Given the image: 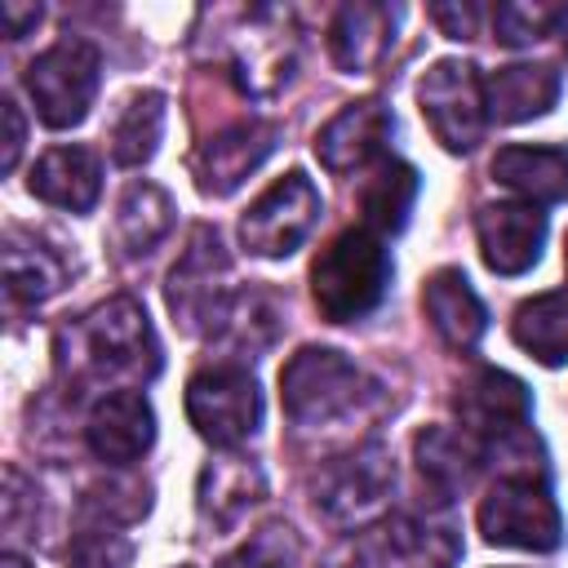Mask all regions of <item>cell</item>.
<instances>
[{
	"instance_id": "cell-1",
	"label": "cell",
	"mask_w": 568,
	"mask_h": 568,
	"mask_svg": "<svg viewBox=\"0 0 568 568\" xmlns=\"http://www.w3.org/2000/svg\"><path fill=\"white\" fill-rule=\"evenodd\" d=\"M58 364L71 382H151L160 373V342L133 297H111L62 328Z\"/></svg>"
},
{
	"instance_id": "cell-2",
	"label": "cell",
	"mask_w": 568,
	"mask_h": 568,
	"mask_svg": "<svg viewBox=\"0 0 568 568\" xmlns=\"http://www.w3.org/2000/svg\"><path fill=\"white\" fill-rule=\"evenodd\" d=\"M390 284V253L382 235L355 226L328 240L311 266V297L328 324H351L377 311Z\"/></svg>"
},
{
	"instance_id": "cell-3",
	"label": "cell",
	"mask_w": 568,
	"mask_h": 568,
	"mask_svg": "<svg viewBox=\"0 0 568 568\" xmlns=\"http://www.w3.org/2000/svg\"><path fill=\"white\" fill-rule=\"evenodd\" d=\"M364 399V373L333 346H302L280 368V404L293 426H333Z\"/></svg>"
},
{
	"instance_id": "cell-4",
	"label": "cell",
	"mask_w": 568,
	"mask_h": 568,
	"mask_svg": "<svg viewBox=\"0 0 568 568\" xmlns=\"http://www.w3.org/2000/svg\"><path fill=\"white\" fill-rule=\"evenodd\" d=\"M164 302H169L173 320L182 324V333H217L231 320V306H235L231 262L222 253L217 231H209V226L191 231L182 257L169 271Z\"/></svg>"
},
{
	"instance_id": "cell-5",
	"label": "cell",
	"mask_w": 568,
	"mask_h": 568,
	"mask_svg": "<svg viewBox=\"0 0 568 568\" xmlns=\"http://www.w3.org/2000/svg\"><path fill=\"white\" fill-rule=\"evenodd\" d=\"M98 80H102V53L75 36L49 44L27 67V93L49 129H75L98 98Z\"/></svg>"
},
{
	"instance_id": "cell-6",
	"label": "cell",
	"mask_w": 568,
	"mask_h": 568,
	"mask_svg": "<svg viewBox=\"0 0 568 568\" xmlns=\"http://www.w3.org/2000/svg\"><path fill=\"white\" fill-rule=\"evenodd\" d=\"M479 532L493 546H515V550H555L564 541V519L559 506L546 488L541 475H506L488 488L479 501Z\"/></svg>"
},
{
	"instance_id": "cell-7",
	"label": "cell",
	"mask_w": 568,
	"mask_h": 568,
	"mask_svg": "<svg viewBox=\"0 0 568 568\" xmlns=\"http://www.w3.org/2000/svg\"><path fill=\"white\" fill-rule=\"evenodd\" d=\"M417 102L444 151L466 155L479 146L484 124H488V98L470 62H457V58L430 62V71L417 80Z\"/></svg>"
},
{
	"instance_id": "cell-8",
	"label": "cell",
	"mask_w": 568,
	"mask_h": 568,
	"mask_svg": "<svg viewBox=\"0 0 568 568\" xmlns=\"http://www.w3.org/2000/svg\"><path fill=\"white\" fill-rule=\"evenodd\" d=\"M320 209H324V200H320L315 182L302 169H288L248 204V213L240 217V240L257 257H288L315 231Z\"/></svg>"
},
{
	"instance_id": "cell-9",
	"label": "cell",
	"mask_w": 568,
	"mask_h": 568,
	"mask_svg": "<svg viewBox=\"0 0 568 568\" xmlns=\"http://www.w3.org/2000/svg\"><path fill=\"white\" fill-rule=\"evenodd\" d=\"M186 417L217 448L244 444L262 422V395H257L253 373L244 364L200 368L186 382Z\"/></svg>"
},
{
	"instance_id": "cell-10",
	"label": "cell",
	"mask_w": 568,
	"mask_h": 568,
	"mask_svg": "<svg viewBox=\"0 0 568 568\" xmlns=\"http://www.w3.org/2000/svg\"><path fill=\"white\" fill-rule=\"evenodd\" d=\"M395 488V466L386 457L382 444H359L342 457H333L328 466H320L315 475V510L328 524H364L368 515H377L386 506Z\"/></svg>"
},
{
	"instance_id": "cell-11",
	"label": "cell",
	"mask_w": 568,
	"mask_h": 568,
	"mask_svg": "<svg viewBox=\"0 0 568 568\" xmlns=\"http://www.w3.org/2000/svg\"><path fill=\"white\" fill-rule=\"evenodd\" d=\"M462 541L448 524L395 515L355 541L351 568H453Z\"/></svg>"
},
{
	"instance_id": "cell-12",
	"label": "cell",
	"mask_w": 568,
	"mask_h": 568,
	"mask_svg": "<svg viewBox=\"0 0 568 568\" xmlns=\"http://www.w3.org/2000/svg\"><path fill=\"white\" fill-rule=\"evenodd\" d=\"M457 417H462V430L475 439V444H501V439H515L528 430L532 422V399H528V386L515 377V373H501V368H479L462 382L457 390Z\"/></svg>"
},
{
	"instance_id": "cell-13",
	"label": "cell",
	"mask_w": 568,
	"mask_h": 568,
	"mask_svg": "<svg viewBox=\"0 0 568 568\" xmlns=\"http://www.w3.org/2000/svg\"><path fill=\"white\" fill-rule=\"evenodd\" d=\"M293 62H297V40L288 31V13H280V9H253L248 13V27L240 31L235 53H231V67H235L240 89L253 93V98H271V93H280L288 84Z\"/></svg>"
},
{
	"instance_id": "cell-14",
	"label": "cell",
	"mask_w": 568,
	"mask_h": 568,
	"mask_svg": "<svg viewBox=\"0 0 568 568\" xmlns=\"http://www.w3.org/2000/svg\"><path fill=\"white\" fill-rule=\"evenodd\" d=\"M275 142H280V124H271V120H244V124L213 133L191 160L195 186L213 200L231 195L235 186H244L248 173L262 169V160L275 151Z\"/></svg>"
},
{
	"instance_id": "cell-15",
	"label": "cell",
	"mask_w": 568,
	"mask_h": 568,
	"mask_svg": "<svg viewBox=\"0 0 568 568\" xmlns=\"http://www.w3.org/2000/svg\"><path fill=\"white\" fill-rule=\"evenodd\" d=\"M395 133V115L386 111V102L377 98H359L346 102L320 133H315V160L328 173H355L368 160L382 155V146Z\"/></svg>"
},
{
	"instance_id": "cell-16",
	"label": "cell",
	"mask_w": 568,
	"mask_h": 568,
	"mask_svg": "<svg viewBox=\"0 0 568 568\" xmlns=\"http://www.w3.org/2000/svg\"><path fill=\"white\" fill-rule=\"evenodd\" d=\"M479 257L497 275H524L546 244V213L537 204H484L475 213Z\"/></svg>"
},
{
	"instance_id": "cell-17",
	"label": "cell",
	"mask_w": 568,
	"mask_h": 568,
	"mask_svg": "<svg viewBox=\"0 0 568 568\" xmlns=\"http://www.w3.org/2000/svg\"><path fill=\"white\" fill-rule=\"evenodd\" d=\"M89 453L106 466H129L155 444V413L142 390H106L84 422Z\"/></svg>"
},
{
	"instance_id": "cell-18",
	"label": "cell",
	"mask_w": 568,
	"mask_h": 568,
	"mask_svg": "<svg viewBox=\"0 0 568 568\" xmlns=\"http://www.w3.org/2000/svg\"><path fill=\"white\" fill-rule=\"evenodd\" d=\"M395 22H399V9L395 4H373V0L342 4L333 13V27H328V53H333V62L346 75L377 71L382 58L395 44Z\"/></svg>"
},
{
	"instance_id": "cell-19",
	"label": "cell",
	"mask_w": 568,
	"mask_h": 568,
	"mask_svg": "<svg viewBox=\"0 0 568 568\" xmlns=\"http://www.w3.org/2000/svg\"><path fill=\"white\" fill-rule=\"evenodd\" d=\"M262 497H266V475H262V466L253 457L226 453V457H213L200 470L195 506H200V519L213 532H231Z\"/></svg>"
},
{
	"instance_id": "cell-20",
	"label": "cell",
	"mask_w": 568,
	"mask_h": 568,
	"mask_svg": "<svg viewBox=\"0 0 568 568\" xmlns=\"http://www.w3.org/2000/svg\"><path fill=\"white\" fill-rule=\"evenodd\" d=\"M413 462H417V479L430 493L435 506H448L453 497H462L479 470V444L466 430H448V426H426L413 435Z\"/></svg>"
},
{
	"instance_id": "cell-21",
	"label": "cell",
	"mask_w": 568,
	"mask_h": 568,
	"mask_svg": "<svg viewBox=\"0 0 568 568\" xmlns=\"http://www.w3.org/2000/svg\"><path fill=\"white\" fill-rule=\"evenodd\" d=\"M422 311L448 351H475L488 328V311L457 266H439L422 288Z\"/></svg>"
},
{
	"instance_id": "cell-22",
	"label": "cell",
	"mask_w": 568,
	"mask_h": 568,
	"mask_svg": "<svg viewBox=\"0 0 568 568\" xmlns=\"http://www.w3.org/2000/svg\"><path fill=\"white\" fill-rule=\"evenodd\" d=\"M31 195H40L53 209L89 213L102 191V164L89 146H53L31 169Z\"/></svg>"
},
{
	"instance_id": "cell-23",
	"label": "cell",
	"mask_w": 568,
	"mask_h": 568,
	"mask_svg": "<svg viewBox=\"0 0 568 568\" xmlns=\"http://www.w3.org/2000/svg\"><path fill=\"white\" fill-rule=\"evenodd\" d=\"M493 178L524 195V204H559L568 200V151L564 146H501L493 155Z\"/></svg>"
},
{
	"instance_id": "cell-24",
	"label": "cell",
	"mask_w": 568,
	"mask_h": 568,
	"mask_svg": "<svg viewBox=\"0 0 568 568\" xmlns=\"http://www.w3.org/2000/svg\"><path fill=\"white\" fill-rule=\"evenodd\" d=\"M484 98H488V115L501 120V124H519V120L546 115L559 102V71H550L541 62L497 67L484 80Z\"/></svg>"
},
{
	"instance_id": "cell-25",
	"label": "cell",
	"mask_w": 568,
	"mask_h": 568,
	"mask_svg": "<svg viewBox=\"0 0 568 568\" xmlns=\"http://www.w3.org/2000/svg\"><path fill=\"white\" fill-rule=\"evenodd\" d=\"M173 200L155 182H129L115 204V244L124 257H146L173 231Z\"/></svg>"
},
{
	"instance_id": "cell-26",
	"label": "cell",
	"mask_w": 568,
	"mask_h": 568,
	"mask_svg": "<svg viewBox=\"0 0 568 568\" xmlns=\"http://www.w3.org/2000/svg\"><path fill=\"white\" fill-rule=\"evenodd\" d=\"M67 284V257L49 244H40L36 235L9 231L4 240V288L13 302H44Z\"/></svg>"
},
{
	"instance_id": "cell-27",
	"label": "cell",
	"mask_w": 568,
	"mask_h": 568,
	"mask_svg": "<svg viewBox=\"0 0 568 568\" xmlns=\"http://www.w3.org/2000/svg\"><path fill=\"white\" fill-rule=\"evenodd\" d=\"M510 337L546 368L568 364V293H537L519 302L510 320Z\"/></svg>"
},
{
	"instance_id": "cell-28",
	"label": "cell",
	"mask_w": 568,
	"mask_h": 568,
	"mask_svg": "<svg viewBox=\"0 0 568 568\" xmlns=\"http://www.w3.org/2000/svg\"><path fill=\"white\" fill-rule=\"evenodd\" d=\"M160 138H164V93L142 89L120 106V115L111 124V155H115V164L138 169L155 155Z\"/></svg>"
},
{
	"instance_id": "cell-29",
	"label": "cell",
	"mask_w": 568,
	"mask_h": 568,
	"mask_svg": "<svg viewBox=\"0 0 568 568\" xmlns=\"http://www.w3.org/2000/svg\"><path fill=\"white\" fill-rule=\"evenodd\" d=\"M413 200H417V173H413L408 164H399V160H386V164L368 178V186H364V195H359L364 231H373V235H395V231H404V222H408V213H413Z\"/></svg>"
},
{
	"instance_id": "cell-30",
	"label": "cell",
	"mask_w": 568,
	"mask_h": 568,
	"mask_svg": "<svg viewBox=\"0 0 568 568\" xmlns=\"http://www.w3.org/2000/svg\"><path fill=\"white\" fill-rule=\"evenodd\" d=\"M151 497L146 484L138 479H111V484H93L80 501V515L89 519V528H115V524H133L138 515H146Z\"/></svg>"
},
{
	"instance_id": "cell-31",
	"label": "cell",
	"mask_w": 568,
	"mask_h": 568,
	"mask_svg": "<svg viewBox=\"0 0 568 568\" xmlns=\"http://www.w3.org/2000/svg\"><path fill=\"white\" fill-rule=\"evenodd\" d=\"M302 541L288 524H266L257 528L240 550H231L217 568H297Z\"/></svg>"
},
{
	"instance_id": "cell-32",
	"label": "cell",
	"mask_w": 568,
	"mask_h": 568,
	"mask_svg": "<svg viewBox=\"0 0 568 568\" xmlns=\"http://www.w3.org/2000/svg\"><path fill=\"white\" fill-rule=\"evenodd\" d=\"M559 18H564V9H555V4H528V0H510V4H497L493 9V27H497V40L501 44H532L546 31H559Z\"/></svg>"
},
{
	"instance_id": "cell-33",
	"label": "cell",
	"mask_w": 568,
	"mask_h": 568,
	"mask_svg": "<svg viewBox=\"0 0 568 568\" xmlns=\"http://www.w3.org/2000/svg\"><path fill=\"white\" fill-rule=\"evenodd\" d=\"M133 546L115 528H84L67 546V568H129Z\"/></svg>"
},
{
	"instance_id": "cell-34",
	"label": "cell",
	"mask_w": 568,
	"mask_h": 568,
	"mask_svg": "<svg viewBox=\"0 0 568 568\" xmlns=\"http://www.w3.org/2000/svg\"><path fill=\"white\" fill-rule=\"evenodd\" d=\"M430 18L439 22V31L448 40H470L475 22H479V9L475 4H430Z\"/></svg>"
},
{
	"instance_id": "cell-35",
	"label": "cell",
	"mask_w": 568,
	"mask_h": 568,
	"mask_svg": "<svg viewBox=\"0 0 568 568\" xmlns=\"http://www.w3.org/2000/svg\"><path fill=\"white\" fill-rule=\"evenodd\" d=\"M0 115H4V173H13L18 155H22V138H27V124H22V111L13 98L0 102Z\"/></svg>"
},
{
	"instance_id": "cell-36",
	"label": "cell",
	"mask_w": 568,
	"mask_h": 568,
	"mask_svg": "<svg viewBox=\"0 0 568 568\" xmlns=\"http://www.w3.org/2000/svg\"><path fill=\"white\" fill-rule=\"evenodd\" d=\"M0 22H4V36L9 40H22L36 22H40V4H18V0H4L0 4Z\"/></svg>"
},
{
	"instance_id": "cell-37",
	"label": "cell",
	"mask_w": 568,
	"mask_h": 568,
	"mask_svg": "<svg viewBox=\"0 0 568 568\" xmlns=\"http://www.w3.org/2000/svg\"><path fill=\"white\" fill-rule=\"evenodd\" d=\"M0 568H31V564H27V559H22V555H13V550H9V555H4V559H0Z\"/></svg>"
},
{
	"instance_id": "cell-38",
	"label": "cell",
	"mask_w": 568,
	"mask_h": 568,
	"mask_svg": "<svg viewBox=\"0 0 568 568\" xmlns=\"http://www.w3.org/2000/svg\"><path fill=\"white\" fill-rule=\"evenodd\" d=\"M559 36H564V49H568V9H564V18H559Z\"/></svg>"
},
{
	"instance_id": "cell-39",
	"label": "cell",
	"mask_w": 568,
	"mask_h": 568,
	"mask_svg": "<svg viewBox=\"0 0 568 568\" xmlns=\"http://www.w3.org/2000/svg\"><path fill=\"white\" fill-rule=\"evenodd\" d=\"M564 262H568V248H564Z\"/></svg>"
}]
</instances>
